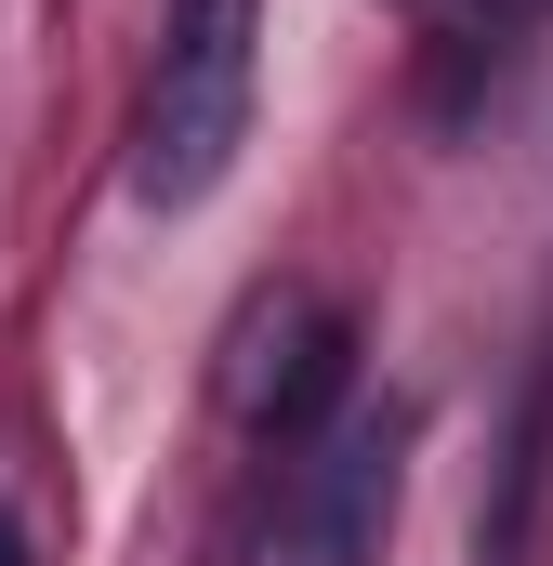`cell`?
<instances>
[{
	"label": "cell",
	"mask_w": 553,
	"mask_h": 566,
	"mask_svg": "<svg viewBox=\"0 0 553 566\" xmlns=\"http://www.w3.org/2000/svg\"><path fill=\"white\" fill-rule=\"evenodd\" d=\"M461 13H488V27H514V13H553V0H461Z\"/></svg>",
	"instance_id": "obj_4"
},
{
	"label": "cell",
	"mask_w": 553,
	"mask_h": 566,
	"mask_svg": "<svg viewBox=\"0 0 553 566\" xmlns=\"http://www.w3.org/2000/svg\"><path fill=\"white\" fill-rule=\"evenodd\" d=\"M251 66H264V0H171L158 80H145V133H133V198L145 211H198L238 171Z\"/></svg>",
	"instance_id": "obj_1"
},
{
	"label": "cell",
	"mask_w": 553,
	"mask_h": 566,
	"mask_svg": "<svg viewBox=\"0 0 553 566\" xmlns=\"http://www.w3.org/2000/svg\"><path fill=\"white\" fill-rule=\"evenodd\" d=\"M343 382H356V329H343V303H264L251 316V343H238V422L251 434H316L343 409Z\"/></svg>",
	"instance_id": "obj_3"
},
{
	"label": "cell",
	"mask_w": 553,
	"mask_h": 566,
	"mask_svg": "<svg viewBox=\"0 0 553 566\" xmlns=\"http://www.w3.org/2000/svg\"><path fill=\"white\" fill-rule=\"evenodd\" d=\"M396 501H409V409H343V422H316V448L290 461L251 566H383Z\"/></svg>",
	"instance_id": "obj_2"
},
{
	"label": "cell",
	"mask_w": 553,
	"mask_h": 566,
	"mask_svg": "<svg viewBox=\"0 0 553 566\" xmlns=\"http://www.w3.org/2000/svg\"><path fill=\"white\" fill-rule=\"evenodd\" d=\"M0 566H27V541H13V527H0Z\"/></svg>",
	"instance_id": "obj_5"
}]
</instances>
